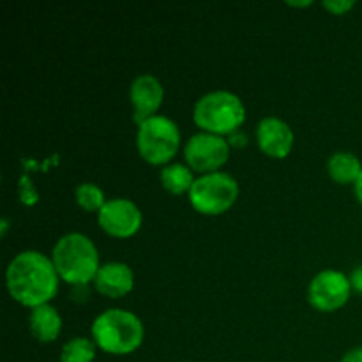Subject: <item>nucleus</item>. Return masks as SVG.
<instances>
[{
  "label": "nucleus",
  "instance_id": "obj_1",
  "mask_svg": "<svg viewBox=\"0 0 362 362\" xmlns=\"http://www.w3.org/2000/svg\"><path fill=\"white\" fill-rule=\"evenodd\" d=\"M59 279L52 258L39 251L16 255L6 272V285L11 297L32 310L48 304L57 296Z\"/></svg>",
  "mask_w": 362,
  "mask_h": 362
},
{
  "label": "nucleus",
  "instance_id": "obj_2",
  "mask_svg": "<svg viewBox=\"0 0 362 362\" xmlns=\"http://www.w3.org/2000/svg\"><path fill=\"white\" fill-rule=\"evenodd\" d=\"M57 274L69 285H87L98 276L99 253L94 243L81 233L60 237L52 251Z\"/></svg>",
  "mask_w": 362,
  "mask_h": 362
},
{
  "label": "nucleus",
  "instance_id": "obj_3",
  "mask_svg": "<svg viewBox=\"0 0 362 362\" xmlns=\"http://www.w3.org/2000/svg\"><path fill=\"white\" fill-rule=\"evenodd\" d=\"M94 341L103 352L127 356L144 343L145 329L140 318L126 310H106L92 324Z\"/></svg>",
  "mask_w": 362,
  "mask_h": 362
},
{
  "label": "nucleus",
  "instance_id": "obj_4",
  "mask_svg": "<svg viewBox=\"0 0 362 362\" xmlns=\"http://www.w3.org/2000/svg\"><path fill=\"white\" fill-rule=\"evenodd\" d=\"M193 120L204 133L233 134L246 120V108L239 95L228 90H214L194 105Z\"/></svg>",
  "mask_w": 362,
  "mask_h": 362
},
{
  "label": "nucleus",
  "instance_id": "obj_5",
  "mask_svg": "<svg viewBox=\"0 0 362 362\" xmlns=\"http://www.w3.org/2000/svg\"><path fill=\"white\" fill-rule=\"evenodd\" d=\"M136 147L141 159L151 165H166L180 147L179 127L168 117H151L138 126Z\"/></svg>",
  "mask_w": 362,
  "mask_h": 362
},
{
  "label": "nucleus",
  "instance_id": "obj_6",
  "mask_svg": "<svg viewBox=\"0 0 362 362\" xmlns=\"http://www.w3.org/2000/svg\"><path fill=\"white\" fill-rule=\"evenodd\" d=\"M239 197V184L223 172L207 173L194 180L189 191L191 205L204 216H219L228 211Z\"/></svg>",
  "mask_w": 362,
  "mask_h": 362
},
{
  "label": "nucleus",
  "instance_id": "obj_7",
  "mask_svg": "<svg viewBox=\"0 0 362 362\" xmlns=\"http://www.w3.org/2000/svg\"><path fill=\"white\" fill-rule=\"evenodd\" d=\"M184 156L191 170L198 173H216L230 158V144L223 136L198 133L189 138L184 147Z\"/></svg>",
  "mask_w": 362,
  "mask_h": 362
},
{
  "label": "nucleus",
  "instance_id": "obj_8",
  "mask_svg": "<svg viewBox=\"0 0 362 362\" xmlns=\"http://www.w3.org/2000/svg\"><path fill=\"white\" fill-rule=\"evenodd\" d=\"M350 292H352L350 279L343 272L327 269L311 279L308 300L315 310L332 313L349 303Z\"/></svg>",
  "mask_w": 362,
  "mask_h": 362
},
{
  "label": "nucleus",
  "instance_id": "obj_9",
  "mask_svg": "<svg viewBox=\"0 0 362 362\" xmlns=\"http://www.w3.org/2000/svg\"><path fill=\"white\" fill-rule=\"evenodd\" d=\"M144 216L141 211L126 198H113L106 202L105 207L98 212V223L108 235L117 239H127L138 233L141 228Z\"/></svg>",
  "mask_w": 362,
  "mask_h": 362
},
{
  "label": "nucleus",
  "instance_id": "obj_10",
  "mask_svg": "<svg viewBox=\"0 0 362 362\" xmlns=\"http://www.w3.org/2000/svg\"><path fill=\"white\" fill-rule=\"evenodd\" d=\"M293 131L285 120L278 117H265L257 129V141L265 156L274 159H285L293 148Z\"/></svg>",
  "mask_w": 362,
  "mask_h": 362
},
{
  "label": "nucleus",
  "instance_id": "obj_11",
  "mask_svg": "<svg viewBox=\"0 0 362 362\" xmlns=\"http://www.w3.org/2000/svg\"><path fill=\"white\" fill-rule=\"evenodd\" d=\"M165 90L161 81L152 74H141L131 83L129 99L134 106V122L140 126L141 122L156 115L161 106Z\"/></svg>",
  "mask_w": 362,
  "mask_h": 362
},
{
  "label": "nucleus",
  "instance_id": "obj_12",
  "mask_svg": "<svg viewBox=\"0 0 362 362\" xmlns=\"http://www.w3.org/2000/svg\"><path fill=\"white\" fill-rule=\"evenodd\" d=\"M95 288L108 299H120L127 296L134 286V274L129 265L120 262H110L101 265L94 279Z\"/></svg>",
  "mask_w": 362,
  "mask_h": 362
},
{
  "label": "nucleus",
  "instance_id": "obj_13",
  "mask_svg": "<svg viewBox=\"0 0 362 362\" xmlns=\"http://www.w3.org/2000/svg\"><path fill=\"white\" fill-rule=\"evenodd\" d=\"M28 327H30L32 336L39 343H52L59 338L60 331H62V318L55 308L49 304H42L30 311Z\"/></svg>",
  "mask_w": 362,
  "mask_h": 362
},
{
  "label": "nucleus",
  "instance_id": "obj_14",
  "mask_svg": "<svg viewBox=\"0 0 362 362\" xmlns=\"http://www.w3.org/2000/svg\"><path fill=\"white\" fill-rule=\"evenodd\" d=\"M331 179L338 184H356L362 173L361 161L352 152H336L327 163Z\"/></svg>",
  "mask_w": 362,
  "mask_h": 362
},
{
  "label": "nucleus",
  "instance_id": "obj_15",
  "mask_svg": "<svg viewBox=\"0 0 362 362\" xmlns=\"http://www.w3.org/2000/svg\"><path fill=\"white\" fill-rule=\"evenodd\" d=\"M191 168L184 165H168L161 170V184L168 193L184 194L189 193L194 184Z\"/></svg>",
  "mask_w": 362,
  "mask_h": 362
},
{
  "label": "nucleus",
  "instance_id": "obj_16",
  "mask_svg": "<svg viewBox=\"0 0 362 362\" xmlns=\"http://www.w3.org/2000/svg\"><path fill=\"white\" fill-rule=\"evenodd\" d=\"M95 343L87 338H74L62 346L60 362H94Z\"/></svg>",
  "mask_w": 362,
  "mask_h": 362
},
{
  "label": "nucleus",
  "instance_id": "obj_17",
  "mask_svg": "<svg viewBox=\"0 0 362 362\" xmlns=\"http://www.w3.org/2000/svg\"><path fill=\"white\" fill-rule=\"evenodd\" d=\"M76 197L78 205L83 209L85 212H99L105 207V193L99 186L92 182H83L76 187Z\"/></svg>",
  "mask_w": 362,
  "mask_h": 362
},
{
  "label": "nucleus",
  "instance_id": "obj_18",
  "mask_svg": "<svg viewBox=\"0 0 362 362\" xmlns=\"http://www.w3.org/2000/svg\"><path fill=\"white\" fill-rule=\"evenodd\" d=\"M322 6L325 7L327 11H331L332 14H345L346 11L352 9L356 6V2H343V0H336V2H324Z\"/></svg>",
  "mask_w": 362,
  "mask_h": 362
},
{
  "label": "nucleus",
  "instance_id": "obj_19",
  "mask_svg": "<svg viewBox=\"0 0 362 362\" xmlns=\"http://www.w3.org/2000/svg\"><path fill=\"white\" fill-rule=\"evenodd\" d=\"M349 279H350V285H352L354 290H357V292H362V265H361V267L354 269Z\"/></svg>",
  "mask_w": 362,
  "mask_h": 362
},
{
  "label": "nucleus",
  "instance_id": "obj_20",
  "mask_svg": "<svg viewBox=\"0 0 362 362\" xmlns=\"http://www.w3.org/2000/svg\"><path fill=\"white\" fill-rule=\"evenodd\" d=\"M339 362H362V346H357V349L346 352Z\"/></svg>",
  "mask_w": 362,
  "mask_h": 362
},
{
  "label": "nucleus",
  "instance_id": "obj_21",
  "mask_svg": "<svg viewBox=\"0 0 362 362\" xmlns=\"http://www.w3.org/2000/svg\"><path fill=\"white\" fill-rule=\"evenodd\" d=\"M354 189H356V197H357V200H359L361 204H362V173H361L359 179H357V182L354 184Z\"/></svg>",
  "mask_w": 362,
  "mask_h": 362
}]
</instances>
